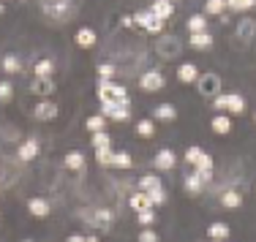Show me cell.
<instances>
[{
    "label": "cell",
    "mask_w": 256,
    "mask_h": 242,
    "mask_svg": "<svg viewBox=\"0 0 256 242\" xmlns=\"http://www.w3.org/2000/svg\"><path fill=\"white\" fill-rule=\"evenodd\" d=\"M112 155H114L112 147H98L96 150V161H98V166H109V163H112Z\"/></svg>",
    "instance_id": "e575fe53"
},
{
    "label": "cell",
    "mask_w": 256,
    "mask_h": 242,
    "mask_svg": "<svg viewBox=\"0 0 256 242\" xmlns=\"http://www.w3.org/2000/svg\"><path fill=\"white\" fill-rule=\"evenodd\" d=\"M221 204H224L226 210H237V207H242V196H240L237 191H226V193L221 196Z\"/></svg>",
    "instance_id": "f1b7e54d"
},
{
    "label": "cell",
    "mask_w": 256,
    "mask_h": 242,
    "mask_svg": "<svg viewBox=\"0 0 256 242\" xmlns=\"http://www.w3.org/2000/svg\"><path fill=\"white\" fill-rule=\"evenodd\" d=\"M174 163H178V155H174L169 147L158 150V153H156V158H153L156 172H172V169H174Z\"/></svg>",
    "instance_id": "ba28073f"
},
{
    "label": "cell",
    "mask_w": 256,
    "mask_h": 242,
    "mask_svg": "<svg viewBox=\"0 0 256 242\" xmlns=\"http://www.w3.org/2000/svg\"><path fill=\"white\" fill-rule=\"evenodd\" d=\"M134 27H142L144 33H150V35L164 33V22L158 19V16L150 14V8L148 11H136V14H134Z\"/></svg>",
    "instance_id": "277c9868"
},
{
    "label": "cell",
    "mask_w": 256,
    "mask_h": 242,
    "mask_svg": "<svg viewBox=\"0 0 256 242\" xmlns=\"http://www.w3.org/2000/svg\"><path fill=\"white\" fill-rule=\"evenodd\" d=\"M30 93L38 95V98H46V95L54 93V82L46 76V79H33V84H30Z\"/></svg>",
    "instance_id": "ac0fdd59"
},
{
    "label": "cell",
    "mask_w": 256,
    "mask_h": 242,
    "mask_svg": "<svg viewBox=\"0 0 256 242\" xmlns=\"http://www.w3.org/2000/svg\"><path fill=\"white\" fill-rule=\"evenodd\" d=\"M58 104H52V101H38L36 104V109H33V117L36 120H54L58 117Z\"/></svg>",
    "instance_id": "30bf717a"
},
{
    "label": "cell",
    "mask_w": 256,
    "mask_h": 242,
    "mask_svg": "<svg viewBox=\"0 0 256 242\" xmlns=\"http://www.w3.org/2000/svg\"><path fill=\"white\" fill-rule=\"evenodd\" d=\"M204 14L224 16L226 14V0H204Z\"/></svg>",
    "instance_id": "83f0119b"
},
{
    "label": "cell",
    "mask_w": 256,
    "mask_h": 242,
    "mask_svg": "<svg viewBox=\"0 0 256 242\" xmlns=\"http://www.w3.org/2000/svg\"><path fill=\"white\" fill-rule=\"evenodd\" d=\"M188 44H191L194 49L204 52V49H210V46H212V35L207 33V30H204V33H194V35H191V41H188Z\"/></svg>",
    "instance_id": "7402d4cb"
},
{
    "label": "cell",
    "mask_w": 256,
    "mask_h": 242,
    "mask_svg": "<svg viewBox=\"0 0 256 242\" xmlns=\"http://www.w3.org/2000/svg\"><path fill=\"white\" fill-rule=\"evenodd\" d=\"M156 188H164L161 185V177L153 172V174H144L142 180H139V191H144V193H153Z\"/></svg>",
    "instance_id": "603a6c76"
},
{
    "label": "cell",
    "mask_w": 256,
    "mask_h": 242,
    "mask_svg": "<svg viewBox=\"0 0 256 242\" xmlns=\"http://www.w3.org/2000/svg\"><path fill=\"white\" fill-rule=\"evenodd\" d=\"M229 234H232V229H229V223H224V221H216V223H210V226H207V237H210L212 242L229 240Z\"/></svg>",
    "instance_id": "4fadbf2b"
},
{
    "label": "cell",
    "mask_w": 256,
    "mask_h": 242,
    "mask_svg": "<svg viewBox=\"0 0 256 242\" xmlns=\"http://www.w3.org/2000/svg\"><path fill=\"white\" fill-rule=\"evenodd\" d=\"M3 11H6V5H3V3H0V14H3Z\"/></svg>",
    "instance_id": "f6af8a7d"
},
{
    "label": "cell",
    "mask_w": 256,
    "mask_h": 242,
    "mask_svg": "<svg viewBox=\"0 0 256 242\" xmlns=\"http://www.w3.org/2000/svg\"><path fill=\"white\" fill-rule=\"evenodd\" d=\"M52 71H54V63L52 60H38V63L33 65V74H36V79H46V76H52Z\"/></svg>",
    "instance_id": "484cf974"
},
{
    "label": "cell",
    "mask_w": 256,
    "mask_h": 242,
    "mask_svg": "<svg viewBox=\"0 0 256 242\" xmlns=\"http://www.w3.org/2000/svg\"><path fill=\"white\" fill-rule=\"evenodd\" d=\"M196 90L204 95V98H216V95L221 93V76L212 74V71H210V74H202L196 79Z\"/></svg>",
    "instance_id": "8992f818"
},
{
    "label": "cell",
    "mask_w": 256,
    "mask_h": 242,
    "mask_svg": "<svg viewBox=\"0 0 256 242\" xmlns=\"http://www.w3.org/2000/svg\"><path fill=\"white\" fill-rule=\"evenodd\" d=\"M28 210H30V215H33V218H46V215L52 213L50 202H46V199H41V196L30 199V202H28Z\"/></svg>",
    "instance_id": "e0dca14e"
},
{
    "label": "cell",
    "mask_w": 256,
    "mask_h": 242,
    "mask_svg": "<svg viewBox=\"0 0 256 242\" xmlns=\"http://www.w3.org/2000/svg\"><path fill=\"white\" fill-rule=\"evenodd\" d=\"M128 204H131L134 213H144V210H153V202H150V196L144 191H136L131 193V199H128Z\"/></svg>",
    "instance_id": "9a60e30c"
},
{
    "label": "cell",
    "mask_w": 256,
    "mask_h": 242,
    "mask_svg": "<svg viewBox=\"0 0 256 242\" xmlns=\"http://www.w3.org/2000/svg\"><path fill=\"white\" fill-rule=\"evenodd\" d=\"M44 14L50 16V19L60 22V19H68V16L74 14V5H71L68 0H46V3H44Z\"/></svg>",
    "instance_id": "5b68a950"
},
{
    "label": "cell",
    "mask_w": 256,
    "mask_h": 242,
    "mask_svg": "<svg viewBox=\"0 0 256 242\" xmlns=\"http://www.w3.org/2000/svg\"><path fill=\"white\" fill-rule=\"evenodd\" d=\"M150 202H153V207H161V204H166V191L164 188H156L153 193H148Z\"/></svg>",
    "instance_id": "ab89813d"
},
{
    "label": "cell",
    "mask_w": 256,
    "mask_h": 242,
    "mask_svg": "<svg viewBox=\"0 0 256 242\" xmlns=\"http://www.w3.org/2000/svg\"><path fill=\"white\" fill-rule=\"evenodd\" d=\"M136 134L142 139H153L156 136V123H153V120H148V117L139 120V123H136Z\"/></svg>",
    "instance_id": "f546056e"
},
{
    "label": "cell",
    "mask_w": 256,
    "mask_h": 242,
    "mask_svg": "<svg viewBox=\"0 0 256 242\" xmlns=\"http://www.w3.org/2000/svg\"><path fill=\"white\" fill-rule=\"evenodd\" d=\"M25 242H30V240H25Z\"/></svg>",
    "instance_id": "7dc6e473"
},
{
    "label": "cell",
    "mask_w": 256,
    "mask_h": 242,
    "mask_svg": "<svg viewBox=\"0 0 256 242\" xmlns=\"http://www.w3.org/2000/svg\"><path fill=\"white\" fill-rule=\"evenodd\" d=\"M202 188H204V183L196 177V172L186 177V191H188V193H202Z\"/></svg>",
    "instance_id": "836d02e7"
},
{
    "label": "cell",
    "mask_w": 256,
    "mask_h": 242,
    "mask_svg": "<svg viewBox=\"0 0 256 242\" xmlns=\"http://www.w3.org/2000/svg\"><path fill=\"white\" fill-rule=\"evenodd\" d=\"M164 84H166V79H164L161 71H144L142 76H139V87L144 90V93H158V90H164Z\"/></svg>",
    "instance_id": "52a82bcc"
},
{
    "label": "cell",
    "mask_w": 256,
    "mask_h": 242,
    "mask_svg": "<svg viewBox=\"0 0 256 242\" xmlns=\"http://www.w3.org/2000/svg\"><path fill=\"white\" fill-rule=\"evenodd\" d=\"M14 98V84L11 82H0V104H6V101Z\"/></svg>",
    "instance_id": "8d00e7d4"
},
{
    "label": "cell",
    "mask_w": 256,
    "mask_h": 242,
    "mask_svg": "<svg viewBox=\"0 0 256 242\" xmlns=\"http://www.w3.org/2000/svg\"><path fill=\"white\" fill-rule=\"evenodd\" d=\"M199 76H202V74H199V65H194V63H182L178 68V79L182 84H194Z\"/></svg>",
    "instance_id": "2e32d148"
},
{
    "label": "cell",
    "mask_w": 256,
    "mask_h": 242,
    "mask_svg": "<svg viewBox=\"0 0 256 242\" xmlns=\"http://www.w3.org/2000/svg\"><path fill=\"white\" fill-rule=\"evenodd\" d=\"M256 5V0H226V8L229 11H237V14H242V11H251Z\"/></svg>",
    "instance_id": "1f68e13d"
},
{
    "label": "cell",
    "mask_w": 256,
    "mask_h": 242,
    "mask_svg": "<svg viewBox=\"0 0 256 242\" xmlns=\"http://www.w3.org/2000/svg\"><path fill=\"white\" fill-rule=\"evenodd\" d=\"M16 155H20L22 163H30L38 155V139H25V142L20 144V150H16Z\"/></svg>",
    "instance_id": "7c38bea8"
},
{
    "label": "cell",
    "mask_w": 256,
    "mask_h": 242,
    "mask_svg": "<svg viewBox=\"0 0 256 242\" xmlns=\"http://www.w3.org/2000/svg\"><path fill=\"white\" fill-rule=\"evenodd\" d=\"M172 3H174V0H172Z\"/></svg>",
    "instance_id": "c3c4849f"
},
{
    "label": "cell",
    "mask_w": 256,
    "mask_h": 242,
    "mask_svg": "<svg viewBox=\"0 0 256 242\" xmlns=\"http://www.w3.org/2000/svg\"><path fill=\"white\" fill-rule=\"evenodd\" d=\"M254 120H256V112H254Z\"/></svg>",
    "instance_id": "bcb514c9"
},
{
    "label": "cell",
    "mask_w": 256,
    "mask_h": 242,
    "mask_svg": "<svg viewBox=\"0 0 256 242\" xmlns=\"http://www.w3.org/2000/svg\"><path fill=\"white\" fill-rule=\"evenodd\" d=\"M66 242H84V237H82V234H71V237L66 240Z\"/></svg>",
    "instance_id": "7bdbcfd3"
},
{
    "label": "cell",
    "mask_w": 256,
    "mask_h": 242,
    "mask_svg": "<svg viewBox=\"0 0 256 242\" xmlns=\"http://www.w3.org/2000/svg\"><path fill=\"white\" fill-rule=\"evenodd\" d=\"M210 128L216 131L218 136L232 134V117H229V114H216V117L210 120Z\"/></svg>",
    "instance_id": "d6986e66"
},
{
    "label": "cell",
    "mask_w": 256,
    "mask_h": 242,
    "mask_svg": "<svg viewBox=\"0 0 256 242\" xmlns=\"http://www.w3.org/2000/svg\"><path fill=\"white\" fill-rule=\"evenodd\" d=\"M136 218H139V226H144V229H150L156 223V213L153 210H144V213H136Z\"/></svg>",
    "instance_id": "74e56055"
},
{
    "label": "cell",
    "mask_w": 256,
    "mask_h": 242,
    "mask_svg": "<svg viewBox=\"0 0 256 242\" xmlns=\"http://www.w3.org/2000/svg\"><path fill=\"white\" fill-rule=\"evenodd\" d=\"M84 242H101V240L96 237V234H90V237H84Z\"/></svg>",
    "instance_id": "ee69618b"
},
{
    "label": "cell",
    "mask_w": 256,
    "mask_h": 242,
    "mask_svg": "<svg viewBox=\"0 0 256 242\" xmlns=\"http://www.w3.org/2000/svg\"><path fill=\"white\" fill-rule=\"evenodd\" d=\"M63 166L68 169V172H84V153H79V150H71V153H66L63 158Z\"/></svg>",
    "instance_id": "5bb4252c"
},
{
    "label": "cell",
    "mask_w": 256,
    "mask_h": 242,
    "mask_svg": "<svg viewBox=\"0 0 256 242\" xmlns=\"http://www.w3.org/2000/svg\"><path fill=\"white\" fill-rule=\"evenodd\" d=\"M114 76V65L112 63H101L98 65V79H112Z\"/></svg>",
    "instance_id": "60d3db41"
},
{
    "label": "cell",
    "mask_w": 256,
    "mask_h": 242,
    "mask_svg": "<svg viewBox=\"0 0 256 242\" xmlns=\"http://www.w3.org/2000/svg\"><path fill=\"white\" fill-rule=\"evenodd\" d=\"M254 25H256V22H251V19L240 22V30H237V38H240V41H248V38H251V33H254Z\"/></svg>",
    "instance_id": "d590c367"
},
{
    "label": "cell",
    "mask_w": 256,
    "mask_h": 242,
    "mask_svg": "<svg viewBox=\"0 0 256 242\" xmlns=\"http://www.w3.org/2000/svg\"><path fill=\"white\" fill-rule=\"evenodd\" d=\"M0 65H3L6 74H20V71H22V63H20V57H16V54H6Z\"/></svg>",
    "instance_id": "4dcf8cb0"
},
{
    "label": "cell",
    "mask_w": 256,
    "mask_h": 242,
    "mask_svg": "<svg viewBox=\"0 0 256 242\" xmlns=\"http://www.w3.org/2000/svg\"><path fill=\"white\" fill-rule=\"evenodd\" d=\"M109 166H114V169H131L134 166V158L128 155V150H118V153L112 155V163Z\"/></svg>",
    "instance_id": "d4e9b609"
},
{
    "label": "cell",
    "mask_w": 256,
    "mask_h": 242,
    "mask_svg": "<svg viewBox=\"0 0 256 242\" xmlns=\"http://www.w3.org/2000/svg\"><path fill=\"white\" fill-rule=\"evenodd\" d=\"M158 54H161V57H178L180 54V41L178 38H161Z\"/></svg>",
    "instance_id": "44dd1931"
},
{
    "label": "cell",
    "mask_w": 256,
    "mask_h": 242,
    "mask_svg": "<svg viewBox=\"0 0 256 242\" xmlns=\"http://www.w3.org/2000/svg\"><path fill=\"white\" fill-rule=\"evenodd\" d=\"M186 27L191 30V35H194V33H204V30H207V19H204L202 14H191V16L186 19Z\"/></svg>",
    "instance_id": "4316f807"
},
{
    "label": "cell",
    "mask_w": 256,
    "mask_h": 242,
    "mask_svg": "<svg viewBox=\"0 0 256 242\" xmlns=\"http://www.w3.org/2000/svg\"><path fill=\"white\" fill-rule=\"evenodd\" d=\"M212 106H216L218 112L237 114V117H240V114L246 112V98L237 95V93H218L216 98H212Z\"/></svg>",
    "instance_id": "6da1fadb"
},
{
    "label": "cell",
    "mask_w": 256,
    "mask_h": 242,
    "mask_svg": "<svg viewBox=\"0 0 256 242\" xmlns=\"http://www.w3.org/2000/svg\"><path fill=\"white\" fill-rule=\"evenodd\" d=\"M153 120L172 123V120H178V109H174V104H158V106L153 109Z\"/></svg>",
    "instance_id": "ffe728a7"
},
{
    "label": "cell",
    "mask_w": 256,
    "mask_h": 242,
    "mask_svg": "<svg viewBox=\"0 0 256 242\" xmlns=\"http://www.w3.org/2000/svg\"><path fill=\"white\" fill-rule=\"evenodd\" d=\"M84 128H88L90 134H101V131H106V117H104V114H93V117L84 120Z\"/></svg>",
    "instance_id": "cb8c5ba5"
},
{
    "label": "cell",
    "mask_w": 256,
    "mask_h": 242,
    "mask_svg": "<svg viewBox=\"0 0 256 242\" xmlns=\"http://www.w3.org/2000/svg\"><path fill=\"white\" fill-rule=\"evenodd\" d=\"M101 114L114 123H126L131 117V101H106V104H101Z\"/></svg>",
    "instance_id": "3957f363"
},
{
    "label": "cell",
    "mask_w": 256,
    "mask_h": 242,
    "mask_svg": "<svg viewBox=\"0 0 256 242\" xmlns=\"http://www.w3.org/2000/svg\"><path fill=\"white\" fill-rule=\"evenodd\" d=\"M150 14L158 16L161 22H166V19H172V14H174V3L172 0H153V3H150Z\"/></svg>",
    "instance_id": "9c48e42d"
},
{
    "label": "cell",
    "mask_w": 256,
    "mask_h": 242,
    "mask_svg": "<svg viewBox=\"0 0 256 242\" xmlns=\"http://www.w3.org/2000/svg\"><path fill=\"white\" fill-rule=\"evenodd\" d=\"M74 41H76V46H82V49H93L96 41H98V35H96L93 27H79L76 35H74Z\"/></svg>",
    "instance_id": "8fae6325"
},
{
    "label": "cell",
    "mask_w": 256,
    "mask_h": 242,
    "mask_svg": "<svg viewBox=\"0 0 256 242\" xmlns=\"http://www.w3.org/2000/svg\"><path fill=\"white\" fill-rule=\"evenodd\" d=\"M96 95H98L101 104H106V101H131L128 98V90L123 84L112 82V79H98V90H96Z\"/></svg>",
    "instance_id": "7a4b0ae2"
},
{
    "label": "cell",
    "mask_w": 256,
    "mask_h": 242,
    "mask_svg": "<svg viewBox=\"0 0 256 242\" xmlns=\"http://www.w3.org/2000/svg\"><path fill=\"white\" fill-rule=\"evenodd\" d=\"M182 158H186V163H191V166H196V163L204 158V150H202V147H188Z\"/></svg>",
    "instance_id": "d6a6232c"
},
{
    "label": "cell",
    "mask_w": 256,
    "mask_h": 242,
    "mask_svg": "<svg viewBox=\"0 0 256 242\" xmlns=\"http://www.w3.org/2000/svg\"><path fill=\"white\" fill-rule=\"evenodd\" d=\"M139 242H158V234L153 229H142V234H139Z\"/></svg>",
    "instance_id": "b9f144b4"
},
{
    "label": "cell",
    "mask_w": 256,
    "mask_h": 242,
    "mask_svg": "<svg viewBox=\"0 0 256 242\" xmlns=\"http://www.w3.org/2000/svg\"><path fill=\"white\" fill-rule=\"evenodd\" d=\"M93 147H112V139H109L106 131H101V134H93Z\"/></svg>",
    "instance_id": "f35d334b"
}]
</instances>
